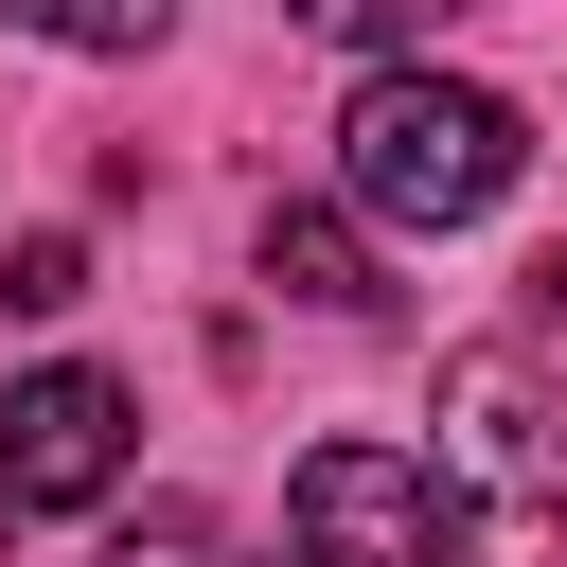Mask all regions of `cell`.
<instances>
[{
  "label": "cell",
  "instance_id": "obj_10",
  "mask_svg": "<svg viewBox=\"0 0 567 567\" xmlns=\"http://www.w3.org/2000/svg\"><path fill=\"white\" fill-rule=\"evenodd\" d=\"M532 319H567V248H549V266H532Z\"/></svg>",
  "mask_w": 567,
  "mask_h": 567
},
{
  "label": "cell",
  "instance_id": "obj_4",
  "mask_svg": "<svg viewBox=\"0 0 567 567\" xmlns=\"http://www.w3.org/2000/svg\"><path fill=\"white\" fill-rule=\"evenodd\" d=\"M284 532H301V567H443V496H425V461H408V443H372V425L301 443Z\"/></svg>",
  "mask_w": 567,
  "mask_h": 567
},
{
  "label": "cell",
  "instance_id": "obj_6",
  "mask_svg": "<svg viewBox=\"0 0 567 567\" xmlns=\"http://www.w3.org/2000/svg\"><path fill=\"white\" fill-rule=\"evenodd\" d=\"M0 301H18V319H71V301H89V248H71V230H18V248H0Z\"/></svg>",
  "mask_w": 567,
  "mask_h": 567
},
{
  "label": "cell",
  "instance_id": "obj_8",
  "mask_svg": "<svg viewBox=\"0 0 567 567\" xmlns=\"http://www.w3.org/2000/svg\"><path fill=\"white\" fill-rule=\"evenodd\" d=\"M284 18H301V35H354V53H372V35H425V18H461V0H284Z\"/></svg>",
  "mask_w": 567,
  "mask_h": 567
},
{
  "label": "cell",
  "instance_id": "obj_7",
  "mask_svg": "<svg viewBox=\"0 0 567 567\" xmlns=\"http://www.w3.org/2000/svg\"><path fill=\"white\" fill-rule=\"evenodd\" d=\"M18 18H35L53 53H142V35L177 18V0H18Z\"/></svg>",
  "mask_w": 567,
  "mask_h": 567
},
{
  "label": "cell",
  "instance_id": "obj_1",
  "mask_svg": "<svg viewBox=\"0 0 567 567\" xmlns=\"http://www.w3.org/2000/svg\"><path fill=\"white\" fill-rule=\"evenodd\" d=\"M337 159H354V213H390V230H461V213L514 195L532 124H514L496 89H461V71H372L354 124H337Z\"/></svg>",
  "mask_w": 567,
  "mask_h": 567
},
{
  "label": "cell",
  "instance_id": "obj_9",
  "mask_svg": "<svg viewBox=\"0 0 567 567\" xmlns=\"http://www.w3.org/2000/svg\"><path fill=\"white\" fill-rule=\"evenodd\" d=\"M106 567H195V514H142V532H124Z\"/></svg>",
  "mask_w": 567,
  "mask_h": 567
},
{
  "label": "cell",
  "instance_id": "obj_3",
  "mask_svg": "<svg viewBox=\"0 0 567 567\" xmlns=\"http://www.w3.org/2000/svg\"><path fill=\"white\" fill-rule=\"evenodd\" d=\"M124 461H142V408H124V372L53 354V372H18V390H0V532H35V514H89Z\"/></svg>",
  "mask_w": 567,
  "mask_h": 567
},
{
  "label": "cell",
  "instance_id": "obj_2",
  "mask_svg": "<svg viewBox=\"0 0 567 567\" xmlns=\"http://www.w3.org/2000/svg\"><path fill=\"white\" fill-rule=\"evenodd\" d=\"M443 461H461L478 567H567V408L532 390V354H514V337L443 354Z\"/></svg>",
  "mask_w": 567,
  "mask_h": 567
},
{
  "label": "cell",
  "instance_id": "obj_5",
  "mask_svg": "<svg viewBox=\"0 0 567 567\" xmlns=\"http://www.w3.org/2000/svg\"><path fill=\"white\" fill-rule=\"evenodd\" d=\"M248 266H266L301 319H372V301H390V284H372V230H354V213H301V195L248 230Z\"/></svg>",
  "mask_w": 567,
  "mask_h": 567
}]
</instances>
